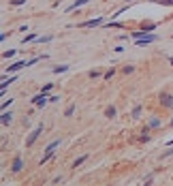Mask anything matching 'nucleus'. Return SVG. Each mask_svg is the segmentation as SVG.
Wrapping results in <instances>:
<instances>
[{"label":"nucleus","instance_id":"obj_12","mask_svg":"<svg viewBox=\"0 0 173 186\" xmlns=\"http://www.w3.org/2000/svg\"><path fill=\"white\" fill-rule=\"evenodd\" d=\"M21 169V158H15V163H13V171H19Z\"/></svg>","mask_w":173,"mask_h":186},{"label":"nucleus","instance_id":"obj_7","mask_svg":"<svg viewBox=\"0 0 173 186\" xmlns=\"http://www.w3.org/2000/svg\"><path fill=\"white\" fill-rule=\"evenodd\" d=\"M15 79H17V77H15V75H13V77H11V79H4V81H2V84H0V90H2V92H4V90H7V88H9V86H11V84H13V81H15Z\"/></svg>","mask_w":173,"mask_h":186},{"label":"nucleus","instance_id":"obj_16","mask_svg":"<svg viewBox=\"0 0 173 186\" xmlns=\"http://www.w3.org/2000/svg\"><path fill=\"white\" fill-rule=\"evenodd\" d=\"M158 124H160V120H158V118H154L152 122H150V126H152V128H156V126H158Z\"/></svg>","mask_w":173,"mask_h":186},{"label":"nucleus","instance_id":"obj_19","mask_svg":"<svg viewBox=\"0 0 173 186\" xmlns=\"http://www.w3.org/2000/svg\"><path fill=\"white\" fill-rule=\"evenodd\" d=\"M83 161H85V156H79V158H77V161H75V167H79V165H81V163H83Z\"/></svg>","mask_w":173,"mask_h":186},{"label":"nucleus","instance_id":"obj_5","mask_svg":"<svg viewBox=\"0 0 173 186\" xmlns=\"http://www.w3.org/2000/svg\"><path fill=\"white\" fill-rule=\"evenodd\" d=\"M41 130H43V126L39 124V126L34 128V133H32L30 137H28V146H30V143H34V139H36V137H39V135H41Z\"/></svg>","mask_w":173,"mask_h":186},{"label":"nucleus","instance_id":"obj_20","mask_svg":"<svg viewBox=\"0 0 173 186\" xmlns=\"http://www.w3.org/2000/svg\"><path fill=\"white\" fill-rule=\"evenodd\" d=\"M160 4H173V0H158Z\"/></svg>","mask_w":173,"mask_h":186},{"label":"nucleus","instance_id":"obj_3","mask_svg":"<svg viewBox=\"0 0 173 186\" xmlns=\"http://www.w3.org/2000/svg\"><path fill=\"white\" fill-rule=\"evenodd\" d=\"M103 21H105V19H103V17H96V19H90V21H83V28H94V26H101L103 24Z\"/></svg>","mask_w":173,"mask_h":186},{"label":"nucleus","instance_id":"obj_13","mask_svg":"<svg viewBox=\"0 0 173 186\" xmlns=\"http://www.w3.org/2000/svg\"><path fill=\"white\" fill-rule=\"evenodd\" d=\"M39 36L36 34H28V36H24V43H30V41H36Z\"/></svg>","mask_w":173,"mask_h":186},{"label":"nucleus","instance_id":"obj_4","mask_svg":"<svg viewBox=\"0 0 173 186\" xmlns=\"http://www.w3.org/2000/svg\"><path fill=\"white\" fill-rule=\"evenodd\" d=\"M24 67H28V62H15V64H11V67H9V73H17V71L24 69Z\"/></svg>","mask_w":173,"mask_h":186},{"label":"nucleus","instance_id":"obj_17","mask_svg":"<svg viewBox=\"0 0 173 186\" xmlns=\"http://www.w3.org/2000/svg\"><path fill=\"white\" fill-rule=\"evenodd\" d=\"M51 88H53V86H51V84H45V86H43V88H41V92H49Z\"/></svg>","mask_w":173,"mask_h":186},{"label":"nucleus","instance_id":"obj_6","mask_svg":"<svg viewBox=\"0 0 173 186\" xmlns=\"http://www.w3.org/2000/svg\"><path fill=\"white\" fill-rule=\"evenodd\" d=\"M160 103H163L165 107H173V96H169V94H163V96H160Z\"/></svg>","mask_w":173,"mask_h":186},{"label":"nucleus","instance_id":"obj_11","mask_svg":"<svg viewBox=\"0 0 173 186\" xmlns=\"http://www.w3.org/2000/svg\"><path fill=\"white\" fill-rule=\"evenodd\" d=\"M66 71H68V67H66V64H60V67H56V69H53V73H66Z\"/></svg>","mask_w":173,"mask_h":186},{"label":"nucleus","instance_id":"obj_21","mask_svg":"<svg viewBox=\"0 0 173 186\" xmlns=\"http://www.w3.org/2000/svg\"><path fill=\"white\" fill-rule=\"evenodd\" d=\"M26 2V0H13V4H17V7H19V4H24Z\"/></svg>","mask_w":173,"mask_h":186},{"label":"nucleus","instance_id":"obj_8","mask_svg":"<svg viewBox=\"0 0 173 186\" xmlns=\"http://www.w3.org/2000/svg\"><path fill=\"white\" fill-rule=\"evenodd\" d=\"M11 120H13V111H11V113H9V111H4V113H2V124H9Z\"/></svg>","mask_w":173,"mask_h":186},{"label":"nucleus","instance_id":"obj_10","mask_svg":"<svg viewBox=\"0 0 173 186\" xmlns=\"http://www.w3.org/2000/svg\"><path fill=\"white\" fill-rule=\"evenodd\" d=\"M85 2H88V0H77V2H73V4H71V7H68L66 11H73V9H77V7H81V4H85Z\"/></svg>","mask_w":173,"mask_h":186},{"label":"nucleus","instance_id":"obj_14","mask_svg":"<svg viewBox=\"0 0 173 186\" xmlns=\"http://www.w3.org/2000/svg\"><path fill=\"white\" fill-rule=\"evenodd\" d=\"M139 113H141V105H137V107H135V109H133V118H137V116H139Z\"/></svg>","mask_w":173,"mask_h":186},{"label":"nucleus","instance_id":"obj_9","mask_svg":"<svg viewBox=\"0 0 173 186\" xmlns=\"http://www.w3.org/2000/svg\"><path fill=\"white\" fill-rule=\"evenodd\" d=\"M105 116L107 118H116V107H107L105 109Z\"/></svg>","mask_w":173,"mask_h":186},{"label":"nucleus","instance_id":"obj_1","mask_svg":"<svg viewBox=\"0 0 173 186\" xmlns=\"http://www.w3.org/2000/svg\"><path fill=\"white\" fill-rule=\"evenodd\" d=\"M47 101H49V96H47V92H41V94H36L34 98H32V103H34V105H39V107H43V105H45Z\"/></svg>","mask_w":173,"mask_h":186},{"label":"nucleus","instance_id":"obj_18","mask_svg":"<svg viewBox=\"0 0 173 186\" xmlns=\"http://www.w3.org/2000/svg\"><path fill=\"white\" fill-rule=\"evenodd\" d=\"M2 56H4V58H11V56H15V49H11V51H4Z\"/></svg>","mask_w":173,"mask_h":186},{"label":"nucleus","instance_id":"obj_15","mask_svg":"<svg viewBox=\"0 0 173 186\" xmlns=\"http://www.w3.org/2000/svg\"><path fill=\"white\" fill-rule=\"evenodd\" d=\"M9 105H13V98H7V101H4V103H2V109H7Z\"/></svg>","mask_w":173,"mask_h":186},{"label":"nucleus","instance_id":"obj_2","mask_svg":"<svg viewBox=\"0 0 173 186\" xmlns=\"http://www.w3.org/2000/svg\"><path fill=\"white\" fill-rule=\"evenodd\" d=\"M154 41H158L156 34H145L143 39H137V45H148V43H154Z\"/></svg>","mask_w":173,"mask_h":186}]
</instances>
